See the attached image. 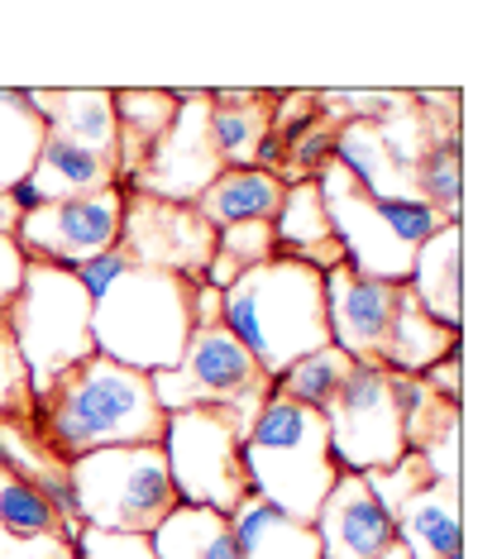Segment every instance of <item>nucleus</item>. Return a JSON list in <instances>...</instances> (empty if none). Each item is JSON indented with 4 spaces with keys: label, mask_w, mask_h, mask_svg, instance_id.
Instances as JSON below:
<instances>
[{
    "label": "nucleus",
    "mask_w": 497,
    "mask_h": 559,
    "mask_svg": "<svg viewBox=\"0 0 497 559\" xmlns=\"http://www.w3.org/2000/svg\"><path fill=\"white\" fill-rule=\"evenodd\" d=\"M191 283L177 273L139 269L130 263L120 277L92 297V345L96 354L139 368L168 373L191 340Z\"/></svg>",
    "instance_id": "3"
},
{
    "label": "nucleus",
    "mask_w": 497,
    "mask_h": 559,
    "mask_svg": "<svg viewBox=\"0 0 497 559\" xmlns=\"http://www.w3.org/2000/svg\"><path fill=\"white\" fill-rule=\"evenodd\" d=\"M412 454L426 464L430 483H459V406H450V412L440 416V426L430 430Z\"/></svg>",
    "instance_id": "31"
},
{
    "label": "nucleus",
    "mask_w": 497,
    "mask_h": 559,
    "mask_svg": "<svg viewBox=\"0 0 497 559\" xmlns=\"http://www.w3.org/2000/svg\"><path fill=\"white\" fill-rule=\"evenodd\" d=\"M416 197L430 201L445 221L464 215V139H459V124H450L445 134H430L426 154L416 163Z\"/></svg>",
    "instance_id": "27"
},
{
    "label": "nucleus",
    "mask_w": 497,
    "mask_h": 559,
    "mask_svg": "<svg viewBox=\"0 0 497 559\" xmlns=\"http://www.w3.org/2000/svg\"><path fill=\"white\" fill-rule=\"evenodd\" d=\"M153 397L163 412H225L229 421L253 426L263 402L273 397V378L253 364V354L225 325L191 330L182 359L168 373H153Z\"/></svg>",
    "instance_id": "6"
},
{
    "label": "nucleus",
    "mask_w": 497,
    "mask_h": 559,
    "mask_svg": "<svg viewBox=\"0 0 497 559\" xmlns=\"http://www.w3.org/2000/svg\"><path fill=\"white\" fill-rule=\"evenodd\" d=\"M221 301H225V292H215V287H206L197 277L191 283V325H221Z\"/></svg>",
    "instance_id": "37"
},
{
    "label": "nucleus",
    "mask_w": 497,
    "mask_h": 559,
    "mask_svg": "<svg viewBox=\"0 0 497 559\" xmlns=\"http://www.w3.org/2000/svg\"><path fill=\"white\" fill-rule=\"evenodd\" d=\"M330 460L340 474H378V468L398 464L406 454L402 440V416L388 388V368L378 364H354L335 402L321 412Z\"/></svg>",
    "instance_id": "9"
},
{
    "label": "nucleus",
    "mask_w": 497,
    "mask_h": 559,
    "mask_svg": "<svg viewBox=\"0 0 497 559\" xmlns=\"http://www.w3.org/2000/svg\"><path fill=\"white\" fill-rule=\"evenodd\" d=\"M268 225H273V239H277V253H283V259H301V263H311L316 273L344 263L335 230H330L321 187L316 182H292L283 192V206H277V215Z\"/></svg>",
    "instance_id": "18"
},
{
    "label": "nucleus",
    "mask_w": 497,
    "mask_h": 559,
    "mask_svg": "<svg viewBox=\"0 0 497 559\" xmlns=\"http://www.w3.org/2000/svg\"><path fill=\"white\" fill-rule=\"evenodd\" d=\"M76 559H153L149 536H134V531H92L86 526L82 555Z\"/></svg>",
    "instance_id": "34"
},
{
    "label": "nucleus",
    "mask_w": 497,
    "mask_h": 559,
    "mask_svg": "<svg viewBox=\"0 0 497 559\" xmlns=\"http://www.w3.org/2000/svg\"><path fill=\"white\" fill-rule=\"evenodd\" d=\"M459 340H464V330H445L440 321H430V316L412 301V292L402 287L398 311H392V325H388V335H382L378 368H388V373H406V378H421L430 364H440L445 354L464 349Z\"/></svg>",
    "instance_id": "21"
},
{
    "label": "nucleus",
    "mask_w": 497,
    "mask_h": 559,
    "mask_svg": "<svg viewBox=\"0 0 497 559\" xmlns=\"http://www.w3.org/2000/svg\"><path fill=\"white\" fill-rule=\"evenodd\" d=\"M350 368H354L350 354H340L335 345H321V349L301 354L297 364H287L283 373L273 378V397L297 402V406H306V412H316V416H321L326 406L335 402V392L344 388V378H350Z\"/></svg>",
    "instance_id": "28"
},
{
    "label": "nucleus",
    "mask_w": 497,
    "mask_h": 559,
    "mask_svg": "<svg viewBox=\"0 0 497 559\" xmlns=\"http://www.w3.org/2000/svg\"><path fill=\"white\" fill-rule=\"evenodd\" d=\"M311 531H316V545H321V559H378L398 540L392 516L382 512L378 498L368 492L364 474L335 478L321 512L311 516Z\"/></svg>",
    "instance_id": "14"
},
{
    "label": "nucleus",
    "mask_w": 497,
    "mask_h": 559,
    "mask_svg": "<svg viewBox=\"0 0 497 559\" xmlns=\"http://www.w3.org/2000/svg\"><path fill=\"white\" fill-rule=\"evenodd\" d=\"M120 249L139 269L177 273L187 283H197L215 253V230L197 215V206H173V201L130 192L120 221Z\"/></svg>",
    "instance_id": "12"
},
{
    "label": "nucleus",
    "mask_w": 497,
    "mask_h": 559,
    "mask_svg": "<svg viewBox=\"0 0 497 559\" xmlns=\"http://www.w3.org/2000/svg\"><path fill=\"white\" fill-rule=\"evenodd\" d=\"M5 330L24 364V392H54L68 368L92 359V297L68 269L24 263V283L5 307Z\"/></svg>",
    "instance_id": "5"
},
{
    "label": "nucleus",
    "mask_w": 497,
    "mask_h": 559,
    "mask_svg": "<svg viewBox=\"0 0 497 559\" xmlns=\"http://www.w3.org/2000/svg\"><path fill=\"white\" fill-rule=\"evenodd\" d=\"M287 187L263 168H225L206 192L197 197V215L211 230H235V225H268L283 206Z\"/></svg>",
    "instance_id": "20"
},
{
    "label": "nucleus",
    "mask_w": 497,
    "mask_h": 559,
    "mask_svg": "<svg viewBox=\"0 0 497 559\" xmlns=\"http://www.w3.org/2000/svg\"><path fill=\"white\" fill-rule=\"evenodd\" d=\"M29 92V106L38 110V120L48 130L76 139L82 148L110 158L120 154V124H115V96L110 86H62V92H38V86H24ZM120 177V173H115Z\"/></svg>",
    "instance_id": "16"
},
{
    "label": "nucleus",
    "mask_w": 497,
    "mask_h": 559,
    "mask_svg": "<svg viewBox=\"0 0 497 559\" xmlns=\"http://www.w3.org/2000/svg\"><path fill=\"white\" fill-rule=\"evenodd\" d=\"M445 559H464V555H445Z\"/></svg>",
    "instance_id": "40"
},
{
    "label": "nucleus",
    "mask_w": 497,
    "mask_h": 559,
    "mask_svg": "<svg viewBox=\"0 0 497 559\" xmlns=\"http://www.w3.org/2000/svg\"><path fill=\"white\" fill-rule=\"evenodd\" d=\"M0 559H72L54 536H38V540H24V536H10L0 531Z\"/></svg>",
    "instance_id": "36"
},
{
    "label": "nucleus",
    "mask_w": 497,
    "mask_h": 559,
    "mask_svg": "<svg viewBox=\"0 0 497 559\" xmlns=\"http://www.w3.org/2000/svg\"><path fill=\"white\" fill-rule=\"evenodd\" d=\"M364 483H368V492H374V498H378L382 512H388V516H398V512H402V502L430 483V474H426V464H421L416 454L406 450L398 464L378 468V474H364Z\"/></svg>",
    "instance_id": "29"
},
{
    "label": "nucleus",
    "mask_w": 497,
    "mask_h": 559,
    "mask_svg": "<svg viewBox=\"0 0 497 559\" xmlns=\"http://www.w3.org/2000/svg\"><path fill=\"white\" fill-rule=\"evenodd\" d=\"M421 383H426L445 406H459V397H464V349L445 354L440 364H430L426 373H421Z\"/></svg>",
    "instance_id": "35"
},
{
    "label": "nucleus",
    "mask_w": 497,
    "mask_h": 559,
    "mask_svg": "<svg viewBox=\"0 0 497 559\" xmlns=\"http://www.w3.org/2000/svg\"><path fill=\"white\" fill-rule=\"evenodd\" d=\"M29 182H34V192L44 197V206H54V201H72V197H92V192H106V187H120V177H115L110 158L82 148L68 134L48 130L44 148H38V158H34Z\"/></svg>",
    "instance_id": "19"
},
{
    "label": "nucleus",
    "mask_w": 497,
    "mask_h": 559,
    "mask_svg": "<svg viewBox=\"0 0 497 559\" xmlns=\"http://www.w3.org/2000/svg\"><path fill=\"white\" fill-rule=\"evenodd\" d=\"M177 502L211 507L229 516L245 498H253L245 474V426L225 412H173L158 440Z\"/></svg>",
    "instance_id": "8"
},
{
    "label": "nucleus",
    "mask_w": 497,
    "mask_h": 559,
    "mask_svg": "<svg viewBox=\"0 0 497 559\" xmlns=\"http://www.w3.org/2000/svg\"><path fill=\"white\" fill-rule=\"evenodd\" d=\"M68 478L82 507V526L92 531H134L149 536L177 507L168 460L158 444H125V450H92L68 460Z\"/></svg>",
    "instance_id": "7"
},
{
    "label": "nucleus",
    "mask_w": 497,
    "mask_h": 559,
    "mask_svg": "<svg viewBox=\"0 0 497 559\" xmlns=\"http://www.w3.org/2000/svg\"><path fill=\"white\" fill-rule=\"evenodd\" d=\"M15 225H20V215H15V206H10V197L0 192V235H15Z\"/></svg>",
    "instance_id": "38"
},
{
    "label": "nucleus",
    "mask_w": 497,
    "mask_h": 559,
    "mask_svg": "<svg viewBox=\"0 0 497 559\" xmlns=\"http://www.w3.org/2000/svg\"><path fill=\"white\" fill-rule=\"evenodd\" d=\"M48 139V124L38 120L24 86H0V192L34 173V158Z\"/></svg>",
    "instance_id": "26"
},
{
    "label": "nucleus",
    "mask_w": 497,
    "mask_h": 559,
    "mask_svg": "<svg viewBox=\"0 0 497 559\" xmlns=\"http://www.w3.org/2000/svg\"><path fill=\"white\" fill-rule=\"evenodd\" d=\"M177 96V116L173 124L153 139V148L139 163L130 192L153 197V201H173V206H197V197L221 177V158L211 148L206 130V92H173Z\"/></svg>",
    "instance_id": "11"
},
{
    "label": "nucleus",
    "mask_w": 497,
    "mask_h": 559,
    "mask_svg": "<svg viewBox=\"0 0 497 559\" xmlns=\"http://www.w3.org/2000/svg\"><path fill=\"white\" fill-rule=\"evenodd\" d=\"M221 325L239 340L268 378H277L301 354L330 345L321 273L301 259H268L225 287Z\"/></svg>",
    "instance_id": "2"
},
{
    "label": "nucleus",
    "mask_w": 497,
    "mask_h": 559,
    "mask_svg": "<svg viewBox=\"0 0 497 559\" xmlns=\"http://www.w3.org/2000/svg\"><path fill=\"white\" fill-rule=\"evenodd\" d=\"M149 545H153V559H239L229 516L211 512V507H187V502H177L149 531Z\"/></svg>",
    "instance_id": "25"
},
{
    "label": "nucleus",
    "mask_w": 497,
    "mask_h": 559,
    "mask_svg": "<svg viewBox=\"0 0 497 559\" xmlns=\"http://www.w3.org/2000/svg\"><path fill=\"white\" fill-rule=\"evenodd\" d=\"M398 545L412 559H445L464 555V516H459V483H426L402 502L392 516Z\"/></svg>",
    "instance_id": "17"
},
{
    "label": "nucleus",
    "mask_w": 497,
    "mask_h": 559,
    "mask_svg": "<svg viewBox=\"0 0 497 559\" xmlns=\"http://www.w3.org/2000/svg\"><path fill=\"white\" fill-rule=\"evenodd\" d=\"M215 253H225L239 273L259 269V263L277 259L273 225H235V230H215Z\"/></svg>",
    "instance_id": "32"
},
{
    "label": "nucleus",
    "mask_w": 497,
    "mask_h": 559,
    "mask_svg": "<svg viewBox=\"0 0 497 559\" xmlns=\"http://www.w3.org/2000/svg\"><path fill=\"white\" fill-rule=\"evenodd\" d=\"M206 130L221 168H253L263 134H268V92H206Z\"/></svg>",
    "instance_id": "23"
},
{
    "label": "nucleus",
    "mask_w": 497,
    "mask_h": 559,
    "mask_svg": "<svg viewBox=\"0 0 497 559\" xmlns=\"http://www.w3.org/2000/svg\"><path fill=\"white\" fill-rule=\"evenodd\" d=\"M125 187H106L92 197H72L38 206L34 215H20L15 245L29 263H54V269H76V263L96 259L120 245V221H125Z\"/></svg>",
    "instance_id": "10"
},
{
    "label": "nucleus",
    "mask_w": 497,
    "mask_h": 559,
    "mask_svg": "<svg viewBox=\"0 0 497 559\" xmlns=\"http://www.w3.org/2000/svg\"><path fill=\"white\" fill-rule=\"evenodd\" d=\"M402 287L412 292V301L430 321H440L445 330H464V230H459V221L440 225L416 249Z\"/></svg>",
    "instance_id": "15"
},
{
    "label": "nucleus",
    "mask_w": 497,
    "mask_h": 559,
    "mask_svg": "<svg viewBox=\"0 0 497 559\" xmlns=\"http://www.w3.org/2000/svg\"><path fill=\"white\" fill-rule=\"evenodd\" d=\"M168 412L153 397V378L92 354L48 392V426L38 444L54 460H76L92 450H125V444H158Z\"/></svg>",
    "instance_id": "1"
},
{
    "label": "nucleus",
    "mask_w": 497,
    "mask_h": 559,
    "mask_svg": "<svg viewBox=\"0 0 497 559\" xmlns=\"http://www.w3.org/2000/svg\"><path fill=\"white\" fill-rule=\"evenodd\" d=\"M24 364L15 354V340L5 330V311H0V421H20V406H24Z\"/></svg>",
    "instance_id": "33"
},
{
    "label": "nucleus",
    "mask_w": 497,
    "mask_h": 559,
    "mask_svg": "<svg viewBox=\"0 0 497 559\" xmlns=\"http://www.w3.org/2000/svg\"><path fill=\"white\" fill-rule=\"evenodd\" d=\"M335 158V124L321 120V124H311L297 144L287 148V163H283V173H277V182L292 187V182H316V173L326 168V163Z\"/></svg>",
    "instance_id": "30"
},
{
    "label": "nucleus",
    "mask_w": 497,
    "mask_h": 559,
    "mask_svg": "<svg viewBox=\"0 0 497 559\" xmlns=\"http://www.w3.org/2000/svg\"><path fill=\"white\" fill-rule=\"evenodd\" d=\"M229 531H235L239 559H321L311 521H297L263 498H245L229 512Z\"/></svg>",
    "instance_id": "22"
},
{
    "label": "nucleus",
    "mask_w": 497,
    "mask_h": 559,
    "mask_svg": "<svg viewBox=\"0 0 497 559\" xmlns=\"http://www.w3.org/2000/svg\"><path fill=\"white\" fill-rule=\"evenodd\" d=\"M326 287V330L330 345L340 354H350L354 364H378L382 354V335L392 325V311H398L402 283H378V277H359L344 263L321 273Z\"/></svg>",
    "instance_id": "13"
},
{
    "label": "nucleus",
    "mask_w": 497,
    "mask_h": 559,
    "mask_svg": "<svg viewBox=\"0 0 497 559\" xmlns=\"http://www.w3.org/2000/svg\"><path fill=\"white\" fill-rule=\"evenodd\" d=\"M378 559H412V555H406V550H402V545H398V540H392V545H388V550H382Z\"/></svg>",
    "instance_id": "39"
},
{
    "label": "nucleus",
    "mask_w": 497,
    "mask_h": 559,
    "mask_svg": "<svg viewBox=\"0 0 497 559\" xmlns=\"http://www.w3.org/2000/svg\"><path fill=\"white\" fill-rule=\"evenodd\" d=\"M245 474L253 498L297 521H311L340 478L330 460L326 421L297 402L268 397L245 436Z\"/></svg>",
    "instance_id": "4"
},
{
    "label": "nucleus",
    "mask_w": 497,
    "mask_h": 559,
    "mask_svg": "<svg viewBox=\"0 0 497 559\" xmlns=\"http://www.w3.org/2000/svg\"><path fill=\"white\" fill-rule=\"evenodd\" d=\"M115 96V124H120V154H115V173H120V187L130 192L139 163L153 148V139L173 124L177 116V96L163 92V86H125Z\"/></svg>",
    "instance_id": "24"
}]
</instances>
